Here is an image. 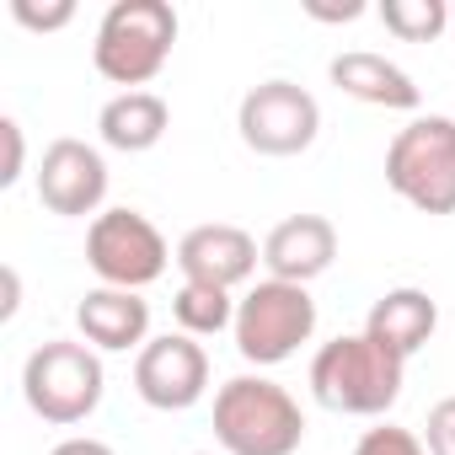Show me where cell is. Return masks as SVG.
Returning a JSON list of instances; mask_svg holds the SVG:
<instances>
[{
  "label": "cell",
  "instance_id": "d4e9b609",
  "mask_svg": "<svg viewBox=\"0 0 455 455\" xmlns=\"http://www.w3.org/2000/svg\"><path fill=\"white\" fill-rule=\"evenodd\" d=\"M17 295H22V279H17V268H6V300H0V316H6V322H12V316H17V306H22Z\"/></svg>",
  "mask_w": 455,
  "mask_h": 455
},
{
  "label": "cell",
  "instance_id": "5b68a950",
  "mask_svg": "<svg viewBox=\"0 0 455 455\" xmlns=\"http://www.w3.org/2000/svg\"><path fill=\"white\" fill-rule=\"evenodd\" d=\"M386 182L418 214H455V118L423 113L396 129L386 150Z\"/></svg>",
  "mask_w": 455,
  "mask_h": 455
},
{
  "label": "cell",
  "instance_id": "30bf717a",
  "mask_svg": "<svg viewBox=\"0 0 455 455\" xmlns=\"http://www.w3.org/2000/svg\"><path fill=\"white\" fill-rule=\"evenodd\" d=\"M38 198L49 214H65V220H81V214H102V198H108V161L97 145L86 140H54L38 161Z\"/></svg>",
  "mask_w": 455,
  "mask_h": 455
},
{
  "label": "cell",
  "instance_id": "d6986e66",
  "mask_svg": "<svg viewBox=\"0 0 455 455\" xmlns=\"http://www.w3.org/2000/svg\"><path fill=\"white\" fill-rule=\"evenodd\" d=\"M354 455H428V444L412 434V428H396V423H380V428H364Z\"/></svg>",
  "mask_w": 455,
  "mask_h": 455
},
{
  "label": "cell",
  "instance_id": "484cf974",
  "mask_svg": "<svg viewBox=\"0 0 455 455\" xmlns=\"http://www.w3.org/2000/svg\"><path fill=\"white\" fill-rule=\"evenodd\" d=\"M450 33H455V6H450Z\"/></svg>",
  "mask_w": 455,
  "mask_h": 455
},
{
  "label": "cell",
  "instance_id": "9a60e30c",
  "mask_svg": "<svg viewBox=\"0 0 455 455\" xmlns=\"http://www.w3.org/2000/svg\"><path fill=\"white\" fill-rule=\"evenodd\" d=\"M434 327H439V306H434L428 290H412V284L386 290V295L370 306V316H364V332H370L380 348H391L396 359H412V354L434 338Z\"/></svg>",
  "mask_w": 455,
  "mask_h": 455
},
{
  "label": "cell",
  "instance_id": "7a4b0ae2",
  "mask_svg": "<svg viewBox=\"0 0 455 455\" xmlns=\"http://www.w3.org/2000/svg\"><path fill=\"white\" fill-rule=\"evenodd\" d=\"M214 439L225 455H295L306 444V412L279 380L231 375L214 391Z\"/></svg>",
  "mask_w": 455,
  "mask_h": 455
},
{
  "label": "cell",
  "instance_id": "44dd1931",
  "mask_svg": "<svg viewBox=\"0 0 455 455\" xmlns=\"http://www.w3.org/2000/svg\"><path fill=\"white\" fill-rule=\"evenodd\" d=\"M423 444H428V455H455V396H444V402L428 407Z\"/></svg>",
  "mask_w": 455,
  "mask_h": 455
},
{
  "label": "cell",
  "instance_id": "9c48e42d",
  "mask_svg": "<svg viewBox=\"0 0 455 455\" xmlns=\"http://www.w3.org/2000/svg\"><path fill=\"white\" fill-rule=\"evenodd\" d=\"M134 391L156 412H188L209 391V354L188 332L150 338L134 359Z\"/></svg>",
  "mask_w": 455,
  "mask_h": 455
},
{
  "label": "cell",
  "instance_id": "ba28073f",
  "mask_svg": "<svg viewBox=\"0 0 455 455\" xmlns=\"http://www.w3.org/2000/svg\"><path fill=\"white\" fill-rule=\"evenodd\" d=\"M236 129H242V145L258 156H300L322 134V108L295 81H263L242 97Z\"/></svg>",
  "mask_w": 455,
  "mask_h": 455
},
{
  "label": "cell",
  "instance_id": "7c38bea8",
  "mask_svg": "<svg viewBox=\"0 0 455 455\" xmlns=\"http://www.w3.org/2000/svg\"><path fill=\"white\" fill-rule=\"evenodd\" d=\"M332 258H338V231L327 214H290L263 242V268H268V279H284V284L322 279L332 268Z\"/></svg>",
  "mask_w": 455,
  "mask_h": 455
},
{
  "label": "cell",
  "instance_id": "2e32d148",
  "mask_svg": "<svg viewBox=\"0 0 455 455\" xmlns=\"http://www.w3.org/2000/svg\"><path fill=\"white\" fill-rule=\"evenodd\" d=\"M172 129V108L156 97V92H118L113 102H102L97 113V134L108 150H124V156H140V150H156Z\"/></svg>",
  "mask_w": 455,
  "mask_h": 455
},
{
  "label": "cell",
  "instance_id": "7402d4cb",
  "mask_svg": "<svg viewBox=\"0 0 455 455\" xmlns=\"http://www.w3.org/2000/svg\"><path fill=\"white\" fill-rule=\"evenodd\" d=\"M0 140H6V166H0V188H12L22 177V124L0 118Z\"/></svg>",
  "mask_w": 455,
  "mask_h": 455
},
{
  "label": "cell",
  "instance_id": "277c9868",
  "mask_svg": "<svg viewBox=\"0 0 455 455\" xmlns=\"http://www.w3.org/2000/svg\"><path fill=\"white\" fill-rule=\"evenodd\" d=\"M108 375L92 343H70V338H49L28 354L22 364V396L28 407L54 423V428H76L102 407Z\"/></svg>",
  "mask_w": 455,
  "mask_h": 455
},
{
  "label": "cell",
  "instance_id": "ac0fdd59",
  "mask_svg": "<svg viewBox=\"0 0 455 455\" xmlns=\"http://www.w3.org/2000/svg\"><path fill=\"white\" fill-rule=\"evenodd\" d=\"M380 22L402 44H428V38H439L450 28V6H444V0H386Z\"/></svg>",
  "mask_w": 455,
  "mask_h": 455
},
{
  "label": "cell",
  "instance_id": "4fadbf2b",
  "mask_svg": "<svg viewBox=\"0 0 455 455\" xmlns=\"http://www.w3.org/2000/svg\"><path fill=\"white\" fill-rule=\"evenodd\" d=\"M76 327L102 354H129L150 343V306L134 290H86L76 306Z\"/></svg>",
  "mask_w": 455,
  "mask_h": 455
},
{
  "label": "cell",
  "instance_id": "cb8c5ba5",
  "mask_svg": "<svg viewBox=\"0 0 455 455\" xmlns=\"http://www.w3.org/2000/svg\"><path fill=\"white\" fill-rule=\"evenodd\" d=\"M316 22H354V17H364V6H359V0H348V6H316V0H311V6H306Z\"/></svg>",
  "mask_w": 455,
  "mask_h": 455
},
{
  "label": "cell",
  "instance_id": "3957f363",
  "mask_svg": "<svg viewBox=\"0 0 455 455\" xmlns=\"http://www.w3.org/2000/svg\"><path fill=\"white\" fill-rule=\"evenodd\" d=\"M177 44V12L166 0H113L97 22V44H92V65L102 81L124 86V92H145Z\"/></svg>",
  "mask_w": 455,
  "mask_h": 455
},
{
  "label": "cell",
  "instance_id": "8fae6325",
  "mask_svg": "<svg viewBox=\"0 0 455 455\" xmlns=\"http://www.w3.org/2000/svg\"><path fill=\"white\" fill-rule=\"evenodd\" d=\"M258 263H263L258 242L242 231V225H225V220H214V225H193V231L177 242V268H182L188 284L242 290V284H252Z\"/></svg>",
  "mask_w": 455,
  "mask_h": 455
},
{
  "label": "cell",
  "instance_id": "6da1fadb",
  "mask_svg": "<svg viewBox=\"0 0 455 455\" xmlns=\"http://www.w3.org/2000/svg\"><path fill=\"white\" fill-rule=\"evenodd\" d=\"M402 380H407V359L380 348L370 332H343V338L322 343L311 359V396L343 418L391 412L402 396Z\"/></svg>",
  "mask_w": 455,
  "mask_h": 455
},
{
  "label": "cell",
  "instance_id": "5bb4252c",
  "mask_svg": "<svg viewBox=\"0 0 455 455\" xmlns=\"http://www.w3.org/2000/svg\"><path fill=\"white\" fill-rule=\"evenodd\" d=\"M332 86L354 102H370V108H391V113H412L423 102V92L412 86V76L402 65H391L386 54H370V49H348L327 65Z\"/></svg>",
  "mask_w": 455,
  "mask_h": 455
},
{
  "label": "cell",
  "instance_id": "52a82bcc",
  "mask_svg": "<svg viewBox=\"0 0 455 455\" xmlns=\"http://www.w3.org/2000/svg\"><path fill=\"white\" fill-rule=\"evenodd\" d=\"M86 263L108 290H150L166 263H177L166 252V236L140 214V209H102L86 231Z\"/></svg>",
  "mask_w": 455,
  "mask_h": 455
},
{
  "label": "cell",
  "instance_id": "603a6c76",
  "mask_svg": "<svg viewBox=\"0 0 455 455\" xmlns=\"http://www.w3.org/2000/svg\"><path fill=\"white\" fill-rule=\"evenodd\" d=\"M49 455H113V444H102V439H92V434H70V439H60Z\"/></svg>",
  "mask_w": 455,
  "mask_h": 455
},
{
  "label": "cell",
  "instance_id": "ffe728a7",
  "mask_svg": "<svg viewBox=\"0 0 455 455\" xmlns=\"http://www.w3.org/2000/svg\"><path fill=\"white\" fill-rule=\"evenodd\" d=\"M12 17H17L22 28H33V33H60V28H70V22H76V6H70V0H54V6L12 0Z\"/></svg>",
  "mask_w": 455,
  "mask_h": 455
},
{
  "label": "cell",
  "instance_id": "4316f807",
  "mask_svg": "<svg viewBox=\"0 0 455 455\" xmlns=\"http://www.w3.org/2000/svg\"><path fill=\"white\" fill-rule=\"evenodd\" d=\"M198 455H214V450H198Z\"/></svg>",
  "mask_w": 455,
  "mask_h": 455
},
{
  "label": "cell",
  "instance_id": "8992f818",
  "mask_svg": "<svg viewBox=\"0 0 455 455\" xmlns=\"http://www.w3.org/2000/svg\"><path fill=\"white\" fill-rule=\"evenodd\" d=\"M316 332V300L306 284H284V279H258L242 300H236V354L258 370L284 364L300 354V343H311Z\"/></svg>",
  "mask_w": 455,
  "mask_h": 455
},
{
  "label": "cell",
  "instance_id": "e0dca14e",
  "mask_svg": "<svg viewBox=\"0 0 455 455\" xmlns=\"http://www.w3.org/2000/svg\"><path fill=\"white\" fill-rule=\"evenodd\" d=\"M172 316H177V332H188V338H214V332H225V327H236V300H231V290L188 284V279H182V290H177V300H172Z\"/></svg>",
  "mask_w": 455,
  "mask_h": 455
}]
</instances>
